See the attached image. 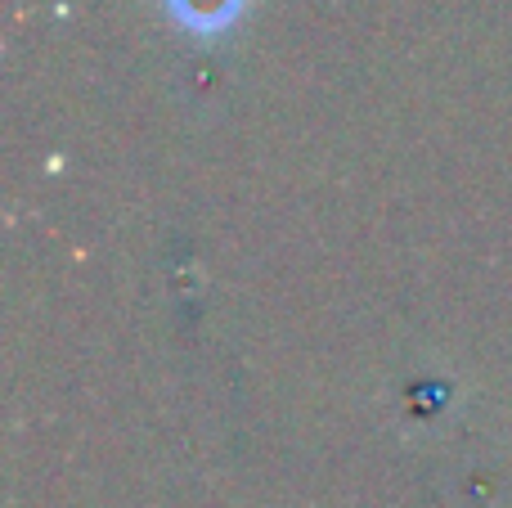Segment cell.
<instances>
[{
  "label": "cell",
  "mask_w": 512,
  "mask_h": 508,
  "mask_svg": "<svg viewBox=\"0 0 512 508\" xmlns=\"http://www.w3.org/2000/svg\"><path fill=\"white\" fill-rule=\"evenodd\" d=\"M239 9L243 0H171L176 23H185L189 32H221L225 23H234Z\"/></svg>",
  "instance_id": "6da1fadb"
}]
</instances>
